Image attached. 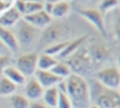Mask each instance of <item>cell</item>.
Wrapping results in <instances>:
<instances>
[{"instance_id": "27", "label": "cell", "mask_w": 120, "mask_h": 108, "mask_svg": "<svg viewBox=\"0 0 120 108\" xmlns=\"http://www.w3.org/2000/svg\"><path fill=\"white\" fill-rule=\"evenodd\" d=\"M11 63L10 60V56H4V55H0V74L3 72L4 69L7 68L8 66H9Z\"/></svg>"}, {"instance_id": "9", "label": "cell", "mask_w": 120, "mask_h": 108, "mask_svg": "<svg viewBox=\"0 0 120 108\" xmlns=\"http://www.w3.org/2000/svg\"><path fill=\"white\" fill-rule=\"evenodd\" d=\"M23 20L34 27H43L50 23L52 18L51 15L47 14L43 9L32 14L23 15Z\"/></svg>"}, {"instance_id": "4", "label": "cell", "mask_w": 120, "mask_h": 108, "mask_svg": "<svg viewBox=\"0 0 120 108\" xmlns=\"http://www.w3.org/2000/svg\"><path fill=\"white\" fill-rule=\"evenodd\" d=\"M38 55L35 53L22 54L17 59V69L24 76H31L37 70Z\"/></svg>"}, {"instance_id": "16", "label": "cell", "mask_w": 120, "mask_h": 108, "mask_svg": "<svg viewBox=\"0 0 120 108\" xmlns=\"http://www.w3.org/2000/svg\"><path fill=\"white\" fill-rule=\"evenodd\" d=\"M42 98L47 106L56 107L57 99H58V89H57L56 85L46 88V90L42 94Z\"/></svg>"}, {"instance_id": "33", "label": "cell", "mask_w": 120, "mask_h": 108, "mask_svg": "<svg viewBox=\"0 0 120 108\" xmlns=\"http://www.w3.org/2000/svg\"><path fill=\"white\" fill-rule=\"evenodd\" d=\"M59 1H61V0H46L47 3H51V4H55V3L59 2Z\"/></svg>"}, {"instance_id": "36", "label": "cell", "mask_w": 120, "mask_h": 108, "mask_svg": "<svg viewBox=\"0 0 120 108\" xmlns=\"http://www.w3.org/2000/svg\"><path fill=\"white\" fill-rule=\"evenodd\" d=\"M2 1H3V2H5V3H8V4H10V5H11L13 0H2Z\"/></svg>"}, {"instance_id": "25", "label": "cell", "mask_w": 120, "mask_h": 108, "mask_svg": "<svg viewBox=\"0 0 120 108\" xmlns=\"http://www.w3.org/2000/svg\"><path fill=\"white\" fill-rule=\"evenodd\" d=\"M57 108H72L71 102L67 95V93L58 91V99L56 103Z\"/></svg>"}, {"instance_id": "14", "label": "cell", "mask_w": 120, "mask_h": 108, "mask_svg": "<svg viewBox=\"0 0 120 108\" xmlns=\"http://www.w3.org/2000/svg\"><path fill=\"white\" fill-rule=\"evenodd\" d=\"M85 39H86V36H83V37H81V38L77 39L76 40L69 41L68 44L65 47V49L59 54H57V57H59V58H66V57L71 55L74 52H76L79 49V47L84 41Z\"/></svg>"}, {"instance_id": "18", "label": "cell", "mask_w": 120, "mask_h": 108, "mask_svg": "<svg viewBox=\"0 0 120 108\" xmlns=\"http://www.w3.org/2000/svg\"><path fill=\"white\" fill-rule=\"evenodd\" d=\"M16 85L10 82L6 77L0 79V96H8L16 90Z\"/></svg>"}, {"instance_id": "12", "label": "cell", "mask_w": 120, "mask_h": 108, "mask_svg": "<svg viewBox=\"0 0 120 108\" xmlns=\"http://www.w3.org/2000/svg\"><path fill=\"white\" fill-rule=\"evenodd\" d=\"M21 14L15 8V7H11L6 9L3 14L0 16V26L2 27H8L16 23L20 19Z\"/></svg>"}, {"instance_id": "11", "label": "cell", "mask_w": 120, "mask_h": 108, "mask_svg": "<svg viewBox=\"0 0 120 108\" xmlns=\"http://www.w3.org/2000/svg\"><path fill=\"white\" fill-rule=\"evenodd\" d=\"M0 40L9 49L11 53H16L19 50V43L16 36L5 27L0 26Z\"/></svg>"}, {"instance_id": "19", "label": "cell", "mask_w": 120, "mask_h": 108, "mask_svg": "<svg viewBox=\"0 0 120 108\" xmlns=\"http://www.w3.org/2000/svg\"><path fill=\"white\" fill-rule=\"evenodd\" d=\"M90 54L92 55L94 60L100 62V61L107 58V56L109 54V52H108V50L106 49L105 46L97 44V45H94V47L92 48Z\"/></svg>"}, {"instance_id": "24", "label": "cell", "mask_w": 120, "mask_h": 108, "mask_svg": "<svg viewBox=\"0 0 120 108\" xmlns=\"http://www.w3.org/2000/svg\"><path fill=\"white\" fill-rule=\"evenodd\" d=\"M68 42L69 41H64V42H60V43L52 45V46H50L49 48H47L45 50V54H47L49 55H52V56L57 55L65 49V47L68 44Z\"/></svg>"}, {"instance_id": "13", "label": "cell", "mask_w": 120, "mask_h": 108, "mask_svg": "<svg viewBox=\"0 0 120 108\" xmlns=\"http://www.w3.org/2000/svg\"><path fill=\"white\" fill-rule=\"evenodd\" d=\"M2 73L4 74V77L8 79L16 85H23L25 82V77L17 69V68H14L12 66H8L7 68H5Z\"/></svg>"}, {"instance_id": "2", "label": "cell", "mask_w": 120, "mask_h": 108, "mask_svg": "<svg viewBox=\"0 0 120 108\" xmlns=\"http://www.w3.org/2000/svg\"><path fill=\"white\" fill-rule=\"evenodd\" d=\"M90 100H95L99 108H116L120 105V97L117 90H112L104 87L99 83L89 90Z\"/></svg>"}, {"instance_id": "7", "label": "cell", "mask_w": 120, "mask_h": 108, "mask_svg": "<svg viewBox=\"0 0 120 108\" xmlns=\"http://www.w3.org/2000/svg\"><path fill=\"white\" fill-rule=\"evenodd\" d=\"M35 75H36V80L39 83V85L43 88L55 86L58 83H60L63 80V78L54 75L50 70H41L37 69V70L35 71Z\"/></svg>"}, {"instance_id": "3", "label": "cell", "mask_w": 120, "mask_h": 108, "mask_svg": "<svg viewBox=\"0 0 120 108\" xmlns=\"http://www.w3.org/2000/svg\"><path fill=\"white\" fill-rule=\"evenodd\" d=\"M98 79L101 85L108 89L117 90L120 84V74L117 68H107L98 73Z\"/></svg>"}, {"instance_id": "35", "label": "cell", "mask_w": 120, "mask_h": 108, "mask_svg": "<svg viewBox=\"0 0 120 108\" xmlns=\"http://www.w3.org/2000/svg\"><path fill=\"white\" fill-rule=\"evenodd\" d=\"M88 108H99L97 104H92V105H89V107Z\"/></svg>"}, {"instance_id": "26", "label": "cell", "mask_w": 120, "mask_h": 108, "mask_svg": "<svg viewBox=\"0 0 120 108\" xmlns=\"http://www.w3.org/2000/svg\"><path fill=\"white\" fill-rule=\"evenodd\" d=\"M118 5V0H102L99 6V8L102 12H106L109 9L113 8Z\"/></svg>"}, {"instance_id": "29", "label": "cell", "mask_w": 120, "mask_h": 108, "mask_svg": "<svg viewBox=\"0 0 120 108\" xmlns=\"http://www.w3.org/2000/svg\"><path fill=\"white\" fill-rule=\"evenodd\" d=\"M11 54V52L9 51V49L0 40V55H4V56H9Z\"/></svg>"}, {"instance_id": "10", "label": "cell", "mask_w": 120, "mask_h": 108, "mask_svg": "<svg viewBox=\"0 0 120 108\" xmlns=\"http://www.w3.org/2000/svg\"><path fill=\"white\" fill-rule=\"evenodd\" d=\"M43 92H44V88L39 85V83L36 79L30 80L25 85L24 93H25V98L27 100H37L42 97Z\"/></svg>"}, {"instance_id": "28", "label": "cell", "mask_w": 120, "mask_h": 108, "mask_svg": "<svg viewBox=\"0 0 120 108\" xmlns=\"http://www.w3.org/2000/svg\"><path fill=\"white\" fill-rule=\"evenodd\" d=\"M24 6H25V2L22 1V0H17L15 3V8L18 10V12L20 14H24Z\"/></svg>"}, {"instance_id": "15", "label": "cell", "mask_w": 120, "mask_h": 108, "mask_svg": "<svg viewBox=\"0 0 120 108\" xmlns=\"http://www.w3.org/2000/svg\"><path fill=\"white\" fill-rule=\"evenodd\" d=\"M58 61L52 55L43 54L38 57L37 69L41 70H50Z\"/></svg>"}, {"instance_id": "31", "label": "cell", "mask_w": 120, "mask_h": 108, "mask_svg": "<svg viewBox=\"0 0 120 108\" xmlns=\"http://www.w3.org/2000/svg\"><path fill=\"white\" fill-rule=\"evenodd\" d=\"M52 8H53V4H51V3H47V2H46L45 5H43V10H44L47 14H49V15L52 14Z\"/></svg>"}, {"instance_id": "21", "label": "cell", "mask_w": 120, "mask_h": 108, "mask_svg": "<svg viewBox=\"0 0 120 108\" xmlns=\"http://www.w3.org/2000/svg\"><path fill=\"white\" fill-rule=\"evenodd\" d=\"M61 35V29L57 26H50L44 31L43 39L46 42H52L58 39L59 36Z\"/></svg>"}, {"instance_id": "22", "label": "cell", "mask_w": 120, "mask_h": 108, "mask_svg": "<svg viewBox=\"0 0 120 108\" xmlns=\"http://www.w3.org/2000/svg\"><path fill=\"white\" fill-rule=\"evenodd\" d=\"M10 104L12 108H28L29 101L22 95H13L10 98Z\"/></svg>"}, {"instance_id": "23", "label": "cell", "mask_w": 120, "mask_h": 108, "mask_svg": "<svg viewBox=\"0 0 120 108\" xmlns=\"http://www.w3.org/2000/svg\"><path fill=\"white\" fill-rule=\"evenodd\" d=\"M43 9V4L40 2H26L24 6V14L28 15Z\"/></svg>"}, {"instance_id": "30", "label": "cell", "mask_w": 120, "mask_h": 108, "mask_svg": "<svg viewBox=\"0 0 120 108\" xmlns=\"http://www.w3.org/2000/svg\"><path fill=\"white\" fill-rule=\"evenodd\" d=\"M28 108H49V107L44 103H41L38 101H33L29 104Z\"/></svg>"}, {"instance_id": "17", "label": "cell", "mask_w": 120, "mask_h": 108, "mask_svg": "<svg viewBox=\"0 0 120 108\" xmlns=\"http://www.w3.org/2000/svg\"><path fill=\"white\" fill-rule=\"evenodd\" d=\"M50 71L52 73H53L54 75H56L58 77H61L63 79L71 74V69H70L69 66L67 63H63V62H57L50 69Z\"/></svg>"}, {"instance_id": "37", "label": "cell", "mask_w": 120, "mask_h": 108, "mask_svg": "<svg viewBox=\"0 0 120 108\" xmlns=\"http://www.w3.org/2000/svg\"><path fill=\"white\" fill-rule=\"evenodd\" d=\"M77 1H79V2H87L89 0H77Z\"/></svg>"}, {"instance_id": "6", "label": "cell", "mask_w": 120, "mask_h": 108, "mask_svg": "<svg viewBox=\"0 0 120 108\" xmlns=\"http://www.w3.org/2000/svg\"><path fill=\"white\" fill-rule=\"evenodd\" d=\"M35 34H36V29L34 26L29 24L24 20L20 21L18 24L17 37H16L19 46L20 44H22V45L30 44L35 38Z\"/></svg>"}, {"instance_id": "5", "label": "cell", "mask_w": 120, "mask_h": 108, "mask_svg": "<svg viewBox=\"0 0 120 108\" xmlns=\"http://www.w3.org/2000/svg\"><path fill=\"white\" fill-rule=\"evenodd\" d=\"M70 69H73L76 72L83 71L87 69L92 64V57L90 53L86 52L84 49L77 50L74 55L71 57L68 63H67Z\"/></svg>"}, {"instance_id": "1", "label": "cell", "mask_w": 120, "mask_h": 108, "mask_svg": "<svg viewBox=\"0 0 120 108\" xmlns=\"http://www.w3.org/2000/svg\"><path fill=\"white\" fill-rule=\"evenodd\" d=\"M66 82L67 95L72 108H88L90 105V93L86 81L77 73L68 76Z\"/></svg>"}, {"instance_id": "32", "label": "cell", "mask_w": 120, "mask_h": 108, "mask_svg": "<svg viewBox=\"0 0 120 108\" xmlns=\"http://www.w3.org/2000/svg\"><path fill=\"white\" fill-rule=\"evenodd\" d=\"M10 6H11L10 4L5 3V2H3L2 0H0V11H3V10H6V9L9 8Z\"/></svg>"}, {"instance_id": "39", "label": "cell", "mask_w": 120, "mask_h": 108, "mask_svg": "<svg viewBox=\"0 0 120 108\" xmlns=\"http://www.w3.org/2000/svg\"><path fill=\"white\" fill-rule=\"evenodd\" d=\"M116 108H120V105H119V106H117V107H116Z\"/></svg>"}, {"instance_id": "38", "label": "cell", "mask_w": 120, "mask_h": 108, "mask_svg": "<svg viewBox=\"0 0 120 108\" xmlns=\"http://www.w3.org/2000/svg\"><path fill=\"white\" fill-rule=\"evenodd\" d=\"M63 1H66V2H68V1H69V0H63Z\"/></svg>"}, {"instance_id": "34", "label": "cell", "mask_w": 120, "mask_h": 108, "mask_svg": "<svg viewBox=\"0 0 120 108\" xmlns=\"http://www.w3.org/2000/svg\"><path fill=\"white\" fill-rule=\"evenodd\" d=\"M22 1H23V2H40L41 3V1L42 0H22Z\"/></svg>"}, {"instance_id": "20", "label": "cell", "mask_w": 120, "mask_h": 108, "mask_svg": "<svg viewBox=\"0 0 120 108\" xmlns=\"http://www.w3.org/2000/svg\"><path fill=\"white\" fill-rule=\"evenodd\" d=\"M69 9V5L68 2L66 1H59L55 4H53V8H52V15L53 17L56 18H60L63 17Z\"/></svg>"}, {"instance_id": "8", "label": "cell", "mask_w": 120, "mask_h": 108, "mask_svg": "<svg viewBox=\"0 0 120 108\" xmlns=\"http://www.w3.org/2000/svg\"><path fill=\"white\" fill-rule=\"evenodd\" d=\"M78 11L82 16L85 17L92 24H94L97 27V29L103 36L106 35L102 16H101V13H100L99 10L95 9V8H87V9H81V10H78Z\"/></svg>"}]
</instances>
